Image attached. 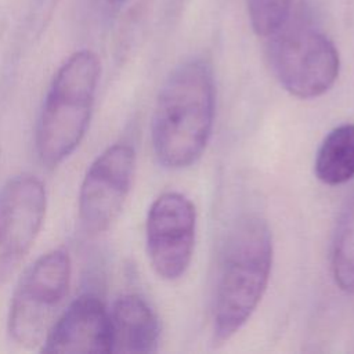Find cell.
Masks as SVG:
<instances>
[{
  "mask_svg": "<svg viewBox=\"0 0 354 354\" xmlns=\"http://www.w3.org/2000/svg\"><path fill=\"white\" fill-rule=\"evenodd\" d=\"M43 353H109V314L102 300L84 293L53 322Z\"/></svg>",
  "mask_w": 354,
  "mask_h": 354,
  "instance_id": "obj_9",
  "label": "cell"
},
{
  "mask_svg": "<svg viewBox=\"0 0 354 354\" xmlns=\"http://www.w3.org/2000/svg\"><path fill=\"white\" fill-rule=\"evenodd\" d=\"M268 39L270 66L281 86L303 100L325 94L340 71L339 51L321 30L289 21Z\"/></svg>",
  "mask_w": 354,
  "mask_h": 354,
  "instance_id": "obj_4",
  "label": "cell"
},
{
  "mask_svg": "<svg viewBox=\"0 0 354 354\" xmlns=\"http://www.w3.org/2000/svg\"><path fill=\"white\" fill-rule=\"evenodd\" d=\"M196 212L180 192L158 196L147 216V253L155 272L167 281L178 279L189 267L195 245Z\"/></svg>",
  "mask_w": 354,
  "mask_h": 354,
  "instance_id": "obj_6",
  "label": "cell"
},
{
  "mask_svg": "<svg viewBox=\"0 0 354 354\" xmlns=\"http://www.w3.org/2000/svg\"><path fill=\"white\" fill-rule=\"evenodd\" d=\"M332 272L342 290L354 293V192L348 198L336 227L332 245Z\"/></svg>",
  "mask_w": 354,
  "mask_h": 354,
  "instance_id": "obj_12",
  "label": "cell"
},
{
  "mask_svg": "<svg viewBox=\"0 0 354 354\" xmlns=\"http://www.w3.org/2000/svg\"><path fill=\"white\" fill-rule=\"evenodd\" d=\"M71 259L62 249L41 254L19 278L8 308L7 330L21 347L43 344L68 293Z\"/></svg>",
  "mask_w": 354,
  "mask_h": 354,
  "instance_id": "obj_5",
  "label": "cell"
},
{
  "mask_svg": "<svg viewBox=\"0 0 354 354\" xmlns=\"http://www.w3.org/2000/svg\"><path fill=\"white\" fill-rule=\"evenodd\" d=\"M109 314V353H153L159 322L151 306L138 295H123Z\"/></svg>",
  "mask_w": 354,
  "mask_h": 354,
  "instance_id": "obj_10",
  "label": "cell"
},
{
  "mask_svg": "<svg viewBox=\"0 0 354 354\" xmlns=\"http://www.w3.org/2000/svg\"><path fill=\"white\" fill-rule=\"evenodd\" d=\"M292 0H248V14L256 35L270 37L281 29L290 14Z\"/></svg>",
  "mask_w": 354,
  "mask_h": 354,
  "instance_id": "obj_13",
  "label": "cell"
},
{
  "mask_svg": "<svg viewBox=\"0 0 354 354\" xmlns=\"http://www.w3.org/2000/svg\"><path fill=\"white\" fill-rule=\"evenodd\" d=\"M136 167L129 144L108 147L87 169L79 191V220L87 234L106 231L127 199Z\"/></svg>",
  "mask_w": 354,
  "mask_h": 354,
  "instance_id": "obj_8",
  "label": "cell"
},
{
  "mask_svg": "<svg viewBox=\"0 0 354 354\" xmlns=\"http://www.w3.org/2000/svg\"><path fill=\"white\" fill-rule=\"evenodd\" d=\"M46 206V189L36 176H14L0 191V286L32 249L43 225Z\"/></svg>",
  "mask_w": 354,
  "mask_h": 354,
  "instance_id": "obj_7",
  "label": "cell"
},
{
  "mask_svg": "<svg viewBox=\"0 0 354 354\" xmlns=\"http://www.w3.org/2000/svg\"><path fill=\"white\" fill-rule=\"evenodd\" d=\"M314 171L326 185H340L354 177V123L340 124L325 136L315 155Z\"/></svg>",
  "mask_w": 354,
  "mask_h": 354,
  "instance_id": "obj_11",
  "label": "cell"
},
{
  "mask_svg": "<svg viewBox=\"0 0 354 354\" xmlns=\"http://www.w3.org/2000/svg\"><path fill=\"white\" fill-rule=\"evenodd\" d=\"M100 71V59L90 50L76 51L57 71L36 129V151L44 166L62 163L83 140Z\"/></svg>",
  "mask_w": 354,
  "mask_h": 354,
  "instance_id": "obj_3",
  "label": "cell"
},
{
  "mask_svg": "<svg viewBox=\"0 0 354 354\" xmlns=\"http://www.w3.org/2000/svg\"><path fill=\"white\" fill-rule=\"evenodd\" d=\"M102 1L109 3V4H118V3H122V1H124V0H102Z\"/></svg>",
  "mask_w": 354,
  "mask_h": 354,
  "instance_id": "obj_14",
  "label": "cell"
},
{
  "mask_svg": "<svg viewBox=\"0 0 354 354\" xmlns=\"http://www.w3.org/2000/svg\"><path fill=\"white\" fill-rule=\"evenodd\" d=\"M272 236L257 214L231 227L223 246L213 303V339L230 340L252 317L270 281Z\"/></svg>",
  "mask_w": 354,
  "mask_h": 354,
  "instance_id": "obj_2",
  "label": "cell"
},
{
  "mask_svg": "<svg viewBox=\"0 0 354 354\" xmlns=\"http://www.w3.org/2000/svg\"><path fill=\"white\" fill-rule=\"evenodd\" d=\"M216 88L210 65L189 59L178 65L160 88L151 122L158 162L184 169L203 153L214 122Z\"/></svg>",
  "mask_w": 354,
  "mask_h": 354,
  "instance_id": "obj_1",
  "label": "cell"
}]
</instances>
